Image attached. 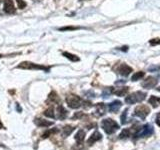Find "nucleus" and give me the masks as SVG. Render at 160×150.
Segmentation results:
<instances>
[{"instance_id": "obj_31", "label": "nucleus", "mask_w": 160, "mask_h": 150, "mask_svg": "<svg viewBox=\"0 0 160 150\" xmlns=\"http://www.w3.org/2000/svg\"><path fill=\"white\" fill-rule=\"evenodd\" d=\"M1 128H3V125H2V123L0 122V129H1Z\"/></svg>"}, {"instance_id": "obj_2", "label": "nucleus", "mask_w": 160, "mask_h": 150, "mask_svg": "<svg viewBox=\"0 0 160 150\" xmlns=\"http://www.w3.org/2000/svg\"><path fill=\"white\" fill-rule=\"evenodd\" d=\"M146 97V93L141 91H137V92H134V93L130 94L128 95L127 97L125 98V102L128 104H133L136 103V102H141L145 99Z\"/></svg>"}, {"instance_id": "obj_33", "label": "nucleus", "mask_w": 160, "mask_h": 150, "mask_svg": "<svg viewBox=\"0 0 160 150\" xmlns=\"http://www.w3.org/2000/svg\"><path fill=\"white\" fill-rule=\"evenodd\" d=\"M157 90H158V91H160V87H159V88H157Z\"/></svg>"}, {"instance_id": "obj_11", "label": "nucleus", "mask_w": 160, "mask_h": 150, "mask_svg": "<svg viewBox=\"0 0 160 150\" xmlns=\"http://www.w3.org/2000/svg\"><path fill=\"white\" fill-rule=\"evenodd\" d=\"M100 139H101V134H100L98 131H95L91 136H90V138L88 139L87 143H88V145H92V144L95 143L96 141H98V140H100Z\"/></svg>"}, {"instance_id": "obj_15", "label": "nucleus", "mask_w": 160, "mask_h": 150, "mask_svg": "<svg viewBox=\"0 0 160 150\" xmlns=\"http://www.w3.org/2000/svg\"><path fill=\"white\" fill-rule=\"evenodd\" d=\"M84 138H85V132H84L83 130H79L75 135V140L78 142V143L81 144L82 142H83Z\"/></svg>"}, {"instance_id": "obj_5", "label": "nucleus", "mask_w": 160, "mask_h": 150, "mask_svg": "<svg viewBox=\"0 0 160 150\" xmlns=\"http://www.w3.org/2000/svg\"><path fill=\"white\" fill-rule=\"evenodd\" d=\"M150 109L146 105H139L135 108V115L140 117L141 119H145L146 116L149 114Z\"/></svg>"}, {"instance_id": "obj_16", "label": "nucleus", "mask_w": 160, "mask_h": 150, "mask_svg": "<svg viewBox=\"0 0 160 150\" xmlns=\"http://www.w3.org/2000/svg\"><path fill=\"white\" fill-rule=\"evenodd\" d=\"M63 56H65L66 58H68V59L71 60V61H73V62L79 61V57H77V56L74 55V54L69 53V52H63Z\"/></svg>"}, {"instance_id": "obj_22", "label": "nucleus", "mask_w": 160, "mask_h": 150, "mask_svg": "<svg viewBox=\"0 0 160 150\" xmlns=\"http://www.w3.org/2000/svg\"><path fill=\"white\" fill-rule=\"evenodd\" d=\"M44 115L47 116V117H50V118H54V117H55V114H54L53 107L48 108V109L46 110L45 112H44Z\"/></svg>"}, {"instance_id": "obj_10", "label": "nucleus", "mask_w": 160, "mask_h": 150, "mask_svg": "<svg viewBox=\"0 0 160 150\" xmlns=\"http://www.w3.org/2000/svg\"><path fill=\"white\" fill-rule=\"evenodd\" d=\"M67 114H68L67 110H66L63 106L58 105V107H57V117H58V119H60V120L65 119V118L67 117Z\"/></svg>"}, {"instance_id": "obj_30", "label": "nucleus", "mask_w": 160, "mask_h": 150, "mask_svg": "<svg viewBox=\"0 0 160 150\" xmlns=\"http://www.w3.org/2000/svg\"><path fill=\"white\" fill-rule=\"evenodd\" d=\"M16 109L19 110V111H21V107H20V106L18 105V104H17V106H16Z\"/></svg>"}, {"instance_id": "obj_14", "label": "nucleus", "mask_w": 160, "mask_h": 150, "mask_svg": "<svg viewBox=\"0 0 160 150\" xmlns=\"http://www.w3.org/2000/svg\"><path fill=\"white\" fill-rule=\"evenodd\" d=\"M148 103L151 104L153 107H157L160 104V97H157V96H150L149 100H148Z\"/></svg>"}, {"instance_id": "obj_18", "label": "nucleus", "mask_w": 160, "mask_h": 150, "mask_svg": "<svg viewBox=\"0 0 160 150\" xmlns=\"http://www.w3.org/2000/svg\"><path fill=\"white\" fill-rule=\"evenodd\" d=\"M48 100H50V102L51 103H58L59 102V97L57 96V94L55 93V92H51V93L49 94V97H48Z\"/></svg>"}, {"instance_id": "obj_32", "label": "nucleus", "mask_w": 160, "mask_h": 150, "mask_svg": "<svg viewBox=\"0 0 160 150\" xmlns=\"http://www.w3.org/2000/svg\"><path fill=\"white\" fill-rule=\"evenodd\" d=\"M1 57H3V55H2V54H0V58H1Z\"/></svg>"}, {"instance_id": "obj_28", "label": "nucleus", "mask_w": 160, "mask_h": 150, "mask_svg": "<svg viewBox=\"0 0 160 150\" xmlns=\"http://www.w3.org/2000/svg\"><path fill=\"white\" fill-rule=\"evenodd\" d=\"M72 150H84V148L82 147V145L79 143V144H77L76 146H74V147L72 148Z\"/></svg>"}, {"instance_id": "obj_24", "label": "nucleus", "mask_w": 160, "mask_h": 150, "mask_svg": "<svg viewBox=\"0 0 160 150\" xmlns=\"http://www.w3.org/2000/svg\"><path fill=\"white\" fill-rule=\"evenodd\" d=\"M130 129H124L123 131L121 132V134L119 135V138H124V137H128L130 135Z\"/></svg>"}, {"instance_id": "obj_26", "label": "nucleus", "mask_w": 160, "mask_h": 150, "mask_svg": "<svg viewBox=\"0 0 160 150\" xmlns=\"http://www.w3.org/2000/svg\"><path fill=\"white\" fill-rule=\"evenodd\" d=\"M150 45L154 46V45H158V44H160V39L159 38H155V39H152L149 41Z\"/></svg>"}, {"instance_id": "obj_34", "label": "nucleus", "mask_w": 160, "mask_h": 150, "mask_svg": "<svg viewBox=\"0 0 160 150\" xmlns=\"http://www.w3.org/2000/svg\"><path fill=\"white\" fill-rule=\"evenodd\" d=\"M1 1H2V0H0V2H1Z\"/></svg>"}, {"instance_id": "obj_17", "label": "nucleus", "mask_w": 160, "mask_h": 150, "mask_svg": "<svg viewBox=\"0 0 160 150\" xmlns=\"http://www.w3.org/2000/svg\"><path fill=\"white\" fill-rule=\"evenodd\" d=\"M127 91H128V87H121V88H118L115 91L113 90V93H115L117 96H124Z\"/></svg>"}, {"instance_id": "obj_8", "label": "nucleus", "mask_w": 160, "mask_h": 150, "mask_svg": "<svg viewBox=\"0 0 160 150\" xmlns=\"http://www.w3.org/2000/svg\"><path fill=\"white\" fill-rule=\"evenodd\" d=\"M157 82H158V80L156 79V78L150 76V77L146 78V79L144 80L143 82H142L141 85H142V87L147 88V89H150V88L155 87V86L157 85Z\"/></svg>"}, {"instance_id": "obj_19", "label": "nucleus", "mask_w": 160, "mask_h": 150, "mask_svg": "<svg viewBox=\"0 0 160 150\" xmlns=\"http://www.w3.org/2000/svg\"><path fill=\"white\" fill-rule=\"evenodd\" d=\"M96 112H98V115H103L105 113V105L103 103H98L96 105Z\"/></svg>"}, {"instance_id": "obj_27", "label": "nucleus", "mask_w": 160, "mask_h": 150, "mask_svg": "<svg viewBox=\"0 0 160 150\" xmlns=\"http://www.w3.org/2000/svg\"><path fill=\"white\" fill-rule=\"evenodd\" d=\"M127 110H125V111H123V113H122V116H121V122L122 124H124L126 122V114H127Z\"/></svg>"}, {"instance_id": "obj_7", "label": "nucleus", "mask_w": 160, "mask_h": 150, "mask_svg": "<svg viewBox=\"0 0 160 150\" xmlns=\"http://www.w3.org/2000/svg\"><path fill=\"white\" fill-rule=\"evenodd\" d=\"M3 10L7 14H13L15 13L16 8L14 7V4L12 0H4L3 2Z\"/></svg>"}, {"instance_id": "obj_29", "label": "nucleus", "mask_w": 160, "mask_h": 150, "mask_svg": "<svg viewBox=\"0 0 160 150\" xmlns=\"http://www.w3.org/2000/svg\"><path fill=\"white\" fill-rule=\"evenodd\" d=\"M156 124H157L158 126H160V112L156 115Z\"/></svg>"}, {"instance_id": "obj_12", "label": "nucleus", "mask_w": 160, "mask_h": 150, "mask_svg": "<svg viewBox=\"0 0 160 150\" xmlns=\"http://www.w3.org/2000/svg\"><path fill=\"white\" fill-rule=\"evenodd\" d=\"M34 122H35L36 125L39 126V127H48V126L53 124L52 122L47 121V120H45V119H40V118H36V119L34 120Z\"/></svg>"}, {"instance_id": "obj_4", "label": "nucleus", "mask_w": 160, "mask_h": 150, "mask_svg": "<svg viewBox=\"0 0 160 150\" xmlns=\"http://www.w3.org/2000/svg\"><path fill=\"white\" fill-rule=\"evenodd\" d=\"M66 102H67L68 106H69L70 108H73V109L79 108L80 106L82 105L81 98L76 95H68L67 97H66Z\"/></svg>"}, {"instance_id": "obj_21", "label": "nucleus", "mask_w": 160, "mask_h": 150, "mask_svg": "<svg viewBox=\"0 0 160 150\" xmlns=\"http://www.w3.org/2000/svg\"><path fill=\"white\" fill-rule=\"evenodd\" d=\"M74 128L71 127V126H65V127L63 128V132H62V134H63V136L65 137V136H68L69 134H71V132L73 131Z\"/></svg>"}, {"instance_id": "obj_6", "label": "nucleus", "mask_w": 160, "mask_h": 150, "mask_svg": "<svg viewBox=\"0 0 160 150\" xmlns=\"http://www.w3.org/2000/svg\"><path fill=\"white\" fill-rule=\"evenodd\" d=\"M152 132H153V128H152V126L150 125V124H146L145 126H143V127L140 129L139 132H137V133L135 134V136H137V137H143V136H149L152 134Z\"/></svg>"}, {"instance_id": "obj_9", "label": "nucleus", "mask_w": 160, "mask_h": 150, "mask_svg": "<svg viewBox=\"0 0 160 150\" xmlns=\"http://www.w3.org/2000/svg\"><path fill=\"white\" fill-rule=\"evenodd\" d=\"M132 72V68L130 66H128L127 64H122L120 65V67L118 68V73L122 76H127Z\"/></svg>"}, {"instance_id": "obj_23", "label": "nucleus", "mask_w": 160, "mask_h": 150, "mask_svg": "<svg viewBox=\"0 0 160 150\" xmlns=\"http://www.w3.org/2000/svg\"><path fill=\"white\" fill-rule=\"evenodd\" d=\"M16 3H17V6L19 9H24L26 7V2L23 1V0H16Z\"/></svg>"}, {"instance_id": "obj_3", "label": "nucleus", "mask_w": 160, "mask_h": 150, "mask_svg": "<svg viewBox=\"0 0 160 150\" xmlns=\"http://www.w3.org/2000/svg\"><path fill=\"white\" fill-rule=\"evenodd\" d=\"M17 68H22V69H35V70H44L45 72L49 71V67H45L43 65H38V64H34L31 62H22L20 65L17 66Z\"/></svg>"}, {"instance_id": "obj_1", "label": "nucleus", "mask_w": 160, "mask_h": 150, "mask_svg": "<svg viewBox=\"0 0 160 150\" xmlns=\"http://www.w3.org/2000/svg\"><path fill=\"white\" fill-rule=\"evenodd\" d=\"M101 126L107 134H112L119 128V125L112 119H104L101 122Z\"/></svg>"}, {"instance_id": "obj_20", "label": "nucleus", "mask_w": 160, "mask_h": 150, "mask_svg": "<svg viewBox=\"0 0 160 150\" xmlns=\"http://www.w3.org/2000/svg\"><path fill=\"white\" fill-rule=\"evenodd\" d=\"M142 77H144V72L139 71V72H136V73H134L133 75H132L131 80L132 81H137V80L141 79Z\"/></svg>"}, {"instance_id": "obj_25", "label": "nucleus", "mask_w": 160, "mask_h": 150, "mask_svg": "<svg viewBox=\"0 0 160 150\" xmlns=\"http://www.w3.org/2000/svg\"><path fill=\"white\" fill-rule=\"evenodd\" d=\"M79 29V27H73V26H66V27L59 28V31H68V30H76Z\"/></svg>"}, {"instance_id": "obj_13", "label": "nucleus", "mask_w": 160, "mask_h": 150, "mask_svg": "<svg viewBox=\"0 0 160 150\" xmlns=\"http://www.w3.org/2000/svg\"><path fill=\"white\" fill-rule=\"evenodd\" d=\"M121 102L120 101H113L112 103H110L109 105H108V109L110 110V111H112V112H116V111H118V109H119L120 107H121Z\"/></svg>"}]
</instances>
